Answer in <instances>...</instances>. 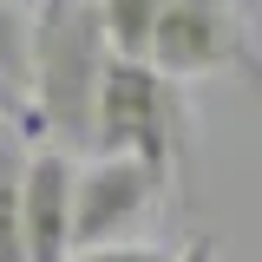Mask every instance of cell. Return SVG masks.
<instances>
[{
	"label": "cell",
	"instance_id": "obj_1",
	"mask_svg": "<svg viewBox=\"0 0 262 262\" xmlns=\"http://www.w3.org/2000/svg\"><path fill=\"white\" fill-rule=\"evenodd\" d=\"M112 66V33L98 0H72L33 20V112L59 151H85L98 125V85Z\"/></svg>",
	"mask_w": 262,
	"mask_h": 262
},
{
	"label": "cell",
	"instance_id": "obj_2",
	"mask_svg": "<svg viewBox=\"0 0 262 262\" xmlns=\"http://www.w3.org/2000/svg\"><path fill=\"white\" fill-rule=\"evenodd\" d=\"M92 151L98 158L151 164L164 177V190H177L184 170H190V105H184V85L164 79L151 59H118L112 53L105 85H98Z\"/></svg>",
	"mask_w": 262,
	"mask_h": 262
},
{
	"label": "cell",
	"instance_id": "obj_3",
	"mask_svg": "<svg viewBox=\"0 0 262 262\" xmlns=\"http://www.w3.org/2000/svg\"><path fill=\"white\" fill-rule=\"evenodd\" d=\"M164 79L190 85V79H216V72H243L262 92V53L249 39V20L236 0H164L158 27H151V53Z\"/></svg>",
	"mask_w": 262,
	"mask_h": 262
},
{
	"label": "cell",
	"instance_id": "obj_4",
	"mask_svg": "<svg viewBox=\"0 0 262 262\" xmlns=\"http://www.w3.org/2000/svg\"><path fill=\"white\" fill-rule=\"evenodd\" d=\"M164 177L138 158H92L72 177V256L105 243H138L144 216L158 210Z\"/></svg>",
	"mask_w": 262,
	"mask_h": 262
},
{
	"label": "cell",
	"instance_id": "obj_5",
	"mask_svg": "<svg viewBox=\"0 0 262 262\" xmlns=\"http://www.w3.org/2000/svg\"><path fill=\"white\" fill-rule=\"evenodd\" d=\"M72 177L79 164L59 144L27 158V262H72Z\"/></svg>",
	"mask_w": 262,
	"mask_h": 262
},
{
	"label": "cell",
	"instance_id": "obj_6",
	"mask_svg": "<svg viewBox=\"0 0 262 262\" xmlns=\"http://www.w3.org/2000/svg\"><path fill=\"white\" fill-rule=\"evenodd\" d=\"M27 138L0 131V262H27Z\"/></svg>",
	"mask_w": 262,
	"mask_h": 262
},
{
	"label": "cell",
	"instance_id": "obj_7",
	"mask_svg": "<svg viewBox=\"0 0 262 262\" xmlns=\"http://www.w3.org/2000/svg\"><path fill=\"white\" fill-rule=\"evenodd\" d=\"M98 13H105V33H112V53L118 59H144L164 0H98Z\"/></svg>",
	"mask_w": 262,
	"mask_h": 262
},
{
	"label": "cell",
	"instance_id": "obj_8",
	"mask_svg": "<svg viewBox=\"0 0 262 262\" xmlns=\"http://www.w3.org/2000/svg\"><path fill=\"white\" fill-rule=\"evenodd\" d=\"M0 79L13 98L33 85V13H20L13 0H0Z\"/></svg>",
	"mask_w": 262,
	"mask_h": 262
},
{
	"label": "cell",
	"instance_id": "obj_9",
	"mask_svg": "<svg viewBox=\"0 0 262 262\" xmlns=\"http://www.w3.org/2000/svg\"><path fill=\"white\" fill-rule=\"evenodd\" d=\"M72 262H170L158 243H105V249H79Z\"/></svg>",
	"mask_w": 262,
	"mask_h": 262
},
{
	"label": "cell",
	"instance_id": "obj_10",
	"mask_svg": "<svg viewBox=\"0 0 262 262\" xmlns=\"http://www.w3.org/2000/svg\"><path fill=\"white\" fill-rule=\"evenodd\" d=\"M170 262H216V243H210V236H196V243H184Z\"/></svg>",
	"mask_w": 262,
	"mask_h": 262
},
{
	"label": "cell",
	"instance_id": "obj_11",
	"mask_svg": "<svg viewBox=\"0 0 262 262\" xmlns=\"http://www.w3.org/2000/svg\"><path fill=\"white\" fill-rule=\"evenodd\" d=\"M59 7H72V0H46V7H39V13H59Z\"/></svg>",
	"mask_w": 262,
	"mask_h": 262
},
{
	"label": "cell",
	"instance_id": "obj_12",
	"mask_svg": "<svg viewBox=\"0 0 262 262\" xmlns=\"http://www.w3.org/2000/svg\"><path fill=\"white\" fill-rule=\"evenodd\" d=\"M0 98H7V105H13V92H7V79H0Z\"/></svg>",
	"mask_w": 262,
	"mask_h": 262
},
{
	"label": "cell",
	"instance_id": "obj_13",
	"mask_svg": "<svg viewBox=\"0 0 262 262\" xmlns=\"http://www.w3.org/2000/svg\"><path fill=\"white\" fill-rule=\"evenodd\" d=\"M0 118H7V98H0Z\"/></svg>",
	"mask_w": 262,
	"mask_h": 262
}]
</instances>
